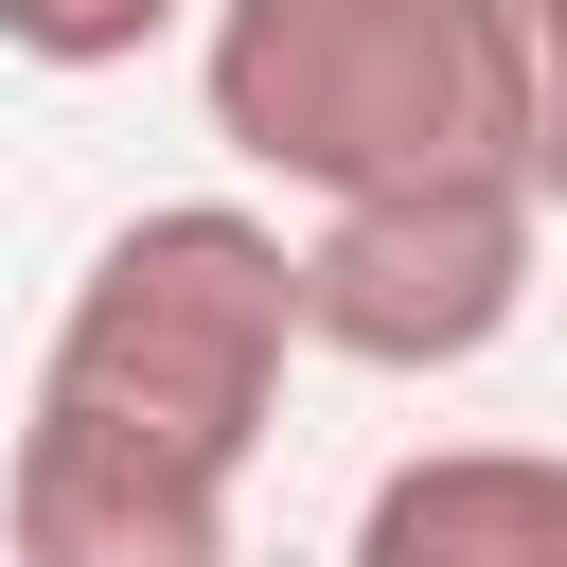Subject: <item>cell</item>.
Returning a JSON list of instances; mask_svg holds the SVG:
<instances>
[{"mask_svg": "<svg viewBox=\"0 0 567 567\" xmlns=\"http://www.w3.org/2000/svg\"><path fill=\"white\" fill-rule=\"evenodd\" d=\"M284 372H301V266H284V230L248 195H159V213H124L71 266L35 408L248 496V461L284 425Z\"/></svg>", "mask_w": 567, "mask_h": 567, "instance_id": "6da1fadb", "label": "cell"}, {"mask_svg": "<svg viewBox=\"0 0 567 567\" xmlns=\"http://www.w3.org/2000/svg\"><path fill=\"white\" fill-rule=\"evenodd\" d=\"M195 106L301 213L496 177V35L478 0H195Z\"/></svg>", "mask_w": 567, "mask_h": 567, "instance_id": "7a4b0ae2", "label": "cell"}, {"mask_svg": "<svg viewBox=\"0 0 567 567\" xmlns=\"http://www.w3.org/2000/svg\"><path fill=\"white\" fill-rule=\"evenodd\" d=\"M532 248L549 213L514 177H408V195H337L284 230L301 266V354H354V372H478L514 319H532Z\"/></svg>", "mask_w": 567, "mask_h": 567, "instance_id": "3957f363", "label": "cell"}, {"mask_svg": "<svg viewBox=\"0 0 567 567\" xmlns=\"http://www.w3.org/2000/svg\"><path fill=\"white\" fill-rule=\"evenodd\" d=\"M0 549H18V567H230V478H177V461H142V443H89V425L18 408Z\"/></svg>", "mask_w": 567, "mask_h": 567, "instance_id": "277c9868", "label": "cell"}, {"mask_svg": "<svg viewBox=\"0 0 567 567\" xmlns=\"http://www.w3.org/2000/svg\"><path fill=\"white\" fill-rule=\"evenodd\" d=\"M337 567H567V443H408Z\"/></svg>", "mask_w": 567, "mask_h": 567, "instance_id": "5b68a950", "label": "cell"}, {"mask_svg": "<svg viewBox=\"0 0 567 567\" xmlns=\"http://www.w3.org/2000/svg\"><path fill=\"white\" fill-rule=\"evenodd\" d=\"M478 35H496V177L567 213V0H478Z\"/></svg>", "mask_w": 567, "mask_h": 567, "instance_id": "8992f818", "label": "cell"}, {"mask_svg": "<svg viewBox=\"0 0 567 567\" xmlns=\"http://www.w3.org/2000/svg\"><path fill=\"white\" fill-rule=\"evenodd\" d=\"M195 0H0V53L18 71H124V53H159Z\"/></svg>", "mask_w": 567, "mask_h": 567, "instance_id": "52a82bcc", "label": "cell"}]
</instances>
